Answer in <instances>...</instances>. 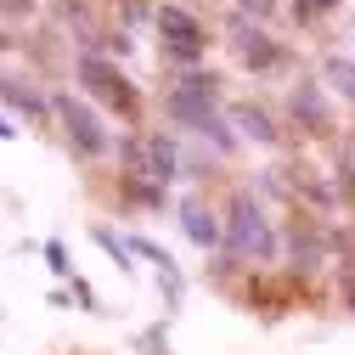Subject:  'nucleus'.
Returning <instances> with one entry per match:
<instances>
[{
    "instance_id": "nucleus-1",
    "label": "nucleus",
    "mask_w": 355,
    "mask_h": 355,
    "mask_svg": "<svg viewBox=\"0 0 355 355\" xmlns=\"http://www.w3.org/2000/svg\"><path fill=\"white\" fill-rule=\"evenodd\" d=\"M164 113H169L175 124H187L192 136L214 141L220 153H232V147H237V136L226 130V119H220V79L203 73V68H192V73L164 96Z\"/></svg>"
},
{
    "instance_id": "nucleus-2",
    "label": "nucleus",
    "mask_w": 355,
    "mask_h": 355,
    "mask_svg": "<svg viewBox=\"0 0 355 355\" xmlns=\"http://www.w3.org/2000/svg\"><path fill=\"white\" fill-rule=\"evenodd\" d=\"M226 248H232V259H271L277 254L271 220H265V209L248 192H237L232 209H226Z\"/></svg>"
},
{
    "instance_id": "nucleus-3",
    "label": "nucleus",
    "mask_w": 355,
    "mask_h": 355,
    "mask_svg": "<svg viewBox=\"0 0 355 355\" xmlns=\"http://www.w3.org/2000/svg\"><path fill=\"white\" fill-rule=\"evenodd\" d=\"M153 23H158V40H164V57H169V62H181V68H198V62H203L209 34H203V23H198L187 6H158Z\"/></svg>"
},
{
    "instance_id": "nucleus-4",
    "label": "nucleus",
    "mask_w": 355,
    "mask_h": 355,
    "mask_svg": "<svg viewBox=\"0 0 355 355\" xmlns=\"http://www.w3.org/2000/svg\"><path fill=\"white\" fill-rule=\"evenodd\" d=\"M124 169L130 181H153V187H169L175 175H181V153H175L169 136H130L124 147Z\"/></svg>"
},
{
    "instance_id": "nucleus-5",
    "label": "nucleus",
    "mask_w": 355,
    "mask_h": 355,
    "mask_svg": "<svg viewBox=\"0 0 355 355\" xmlns=\"http://www.w3.org/2000/svg\"><path fill=\"white\" fill-rule=\"evenodd\" d=\"M79 85H85V91H91L96 102H107L113 113H124V119H136V113H141L136 85H130L107 57H96V51H85V57H79Z\"/></svg>"
},
{
    "instance_id": "nucleus-6",
    "label": "nucleus",
    "mask_w": 355,
    "mask_h": 355,
    "mask_svg": "<svg viewBox=\"0 0 355 355\" xmlns=\"http://www.w3.org/2000/svg\"><path fill=\"white\" fill-rule=\"evenodd\" d=\"M51 113H57V124H62V136H68V147L79 153V158H107V147H113V136L102 130V119L85 107L79 96H57L51 102Z\"/></svg>"
},
{
    "instance_id": "nucleus-7",
    "label": "nucleus",
    "mask_w": 355,
    "mask_h": 355,
    "mask_svg": "<svg viewBox=\"0 0 355 355\" xmlns=\"http://www.w3.org/2000/svg\"><path fill=\"white\" fill-rule=\"evenodd\" d=\"M226 34H232V51H237V62H243V68L265 73V68H277V62H282V46H277V40L265 34L254 17H243V12H237Z\"/></svg>"
},
{
    "instance_id": "nucleus-8",
    "label": "nucleus",
    "mask_w": 355,
    "mask_h": 355,
    "mask_svg": "<svg viewBox=\"0 0 355 355\" xmlns=\"http://www.w3.org/2000/svg\"><path fill=\"white\" fill-rule=\"evenodd\" d=\"M288 113L310 130V136H327V130H333V107H327L322 79H299L293 91H288Z\"/></svg>"
},
{
    "instance_id": "nucleus-9",
    "label": "nucleus",
    "mask_w": 355,
    "mask_h": 355,
    "mask_svg": "<svg viewBox=\"0 0 355 355\" xmlns=\"http://www.w3.org/2000/svg\"><path fill=\"white\" fill-rule=\"evenodd\" d=\"M181 226H187V237H192L203 254L226 243V226H220V214H214L203 198H187V203H181Z\"/></svg>"
},
{
    "instance_id": "nucleus-10",
    "label": "nucleus",
    "mask_w": 355,
    "mask_h": 355,
    "mask_svg": "<svg viewBox=\"0 0 355 355\" xmlns=\"http://www.w3.org/2000/svg\"><path fill=\"white\" fill-rule=\"evenodd\" d=\"M226 119L243 130V136H248L254 147H271V141H277V124H271V113H265V107H254V102H237Z\"/></svg>"
},
{
    "instance_id": "nucleus-11",
    "label": "nucleus",
    "mask_w": 355,
    "mask_h": 355,
    "mask_svg": "<svg viewBox=\"0 0 355 355\" xmlns=\"http://www.w3.org/2000/svg\"><path fill=\"white\" fill-rule=\"evenodd\" d=\"M322 85H333L338 96H349V102H355V62H344V57H327V62H322Z\"/></svg>"
},
{
    "instance_id": "nucleus-12",
    "label": "nucleus",
    "mask_w": 355,
    "mask_h": 355,
    "mask_svg": "<svg viewBox=\"0 0 355 355\" xmlns=\"http://www.w3.org/2000/svg\"><path fill=\"white\" fill-rule=\"evenodd\" d=\"M6 107H12V119H17L23 107H28V119H34V113H40V96L23 91V79H6Z\"/></svg>"
},
{
    "instance_id": "nucleus-13",
    "label": "nucleus",
    "mask_w": 355,
    "mask_h": 355,
    "mask_svg": "<svg viewBox=\"0 0 355 355\" xmlns=\"http://www.w3.org/2000/svg\"><path fill=\"white\" fill-rule=\"evenodd\" d=\"M91 237H96V243H102V248H107V254L119 259V271H130V254H136V248H130V243H119V237H113L107 226H91Z\"/></svg>"
},
{
    "instance_id": "nucleus-14",
    "label": "nucleus",
    "mask_w": 355,
    "mask_h": 355,
    "mask_svg": "<svg viewBox=\"0 0 355 355\" xmlns=\"http://www.w3.org/2000/svg\"><path fill=\"white\" fill-rule=\"evenodd\" d=\"M237 12H243V17H254V23H265V17L277 12V0H237Z\"/></svg>"
},
{
    "instance_id": "nucleus-15",
    "label": "nucleus",
    "mask_w": 355,
    "mask_h": 355,
    "mask_svg": "<svg viewBox=\"0 0 355 355\" xmlns=\"http://www.w3.org/2000/svg\"><path fill=\"white\" fill-rule=\"evenodd\" d=\"M46 259H51V271L68 277V254H62V243H46Z\"/></svg>"
},
{
    "instance_id": "nucleus-16",
    "label": "nucleus",
    "mask_w": 355,
    "mask_h": 355,
    "mask_svg": "<svg viewBox=\"0 0 355 355\" xmlns=\"http://www.w3.org/2000/svg\"><path fill=\"white\" fill-rule=\"evenodd\" d=\"M102 46H107V51H113V57H124V51H130V34H124V28H119V34H107V40H102Z\"/></svg>"
},
{
    "instance_id": "nucleus-17",
    "label": "nucleus",
    "mask_w": 355,
    "mask_h": 355,
    "mask_svg": "<svg viewBox=\"0 0 355 355\" xmlns=\"http://www.w3.org/2000/svg\"><path fill=\"white\" fill-rule=\"evenodd\" d=\"M73 299H79L85 310H96V293H91V282H79V277H73Z\"/></svg>"
},
{
    "instance_id": "nucleus-18",
    "label": "nucleus",
    "mask_w": 355,
    "mask_h": 355,
    "mask_svg": "<svg viewBox=\"0 0 355 355\" xmlns=\"http://www.w3.org/2000/svg\"><path fill=\"white\" fill-rule=\"evenodd\" d=\"M141 349H147V355H169V344H164V333H147V338H141Z\"/></svg>"
},
{
    "instance_id": "nucleus-19",
    "label": "nucleus",
    "mask_w": 355,
    "mask_h": 355,
    "mask_svg": "<svg viewBox=\"0 0 355 355\" xmlns=\"http://www.w3.org/2000/svg\"><path fill=\"white\" fill-rule=\"evenodd\" d=\"M23 12H34V0H6V23H17Z\"/></svg>"
},
{
    "instance_id": "nucleus-20",
    "label": "nucleus",
    "mask_w": 355,
    "mask_h": 355,
    "mask_svg": "<svg viewBox=\"0 0 355 355\" xmlns=\"http://www.w3.org/2000/svg\"><path fill=\"white\" fill-rule=\"evenodd\" d=\"M316 6H322V12H327V6H338V0H316Z\"/></svg>"
}]
</instances>
